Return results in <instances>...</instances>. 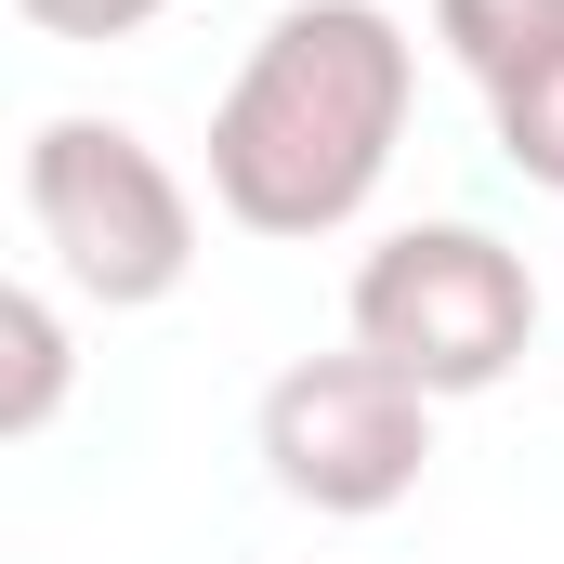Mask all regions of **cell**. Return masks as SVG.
I'll return each instance as SVG.
<instances>
[{"label": "cell", "mask_w": 564, "mask_h": 564, "mask_svg": "<svg viewBox=\"0 0 564 564\" xmlns=\"http://www.w3.org/2000/svg\"><path fill=\"white\" fill-rule=\"evenodd\" d=\"M433 26L473 66V93L499 119V158L564 197V0H433Z\"/></svg>", "instance_id": "obj_5"}, {"label": "cell", "mask_w": 564, "mask_h": 564, "mask_svg": "<svg viewBox=\"0 0 564 564\" xmlns=\"http://www.w3.org/2000/svg\"><path fill=\"white\" fill-rule=\"evenodd\" d=\"M26 13H53V26H93V40H106V26H144L158 0H26Z\"/></svg>", "instance_id": "obj_7"}, {"label": "cell", "mask_w": 564, "mask_h": 564, "mask_svg": "<svg viewBox=\"0 0 564 564\" xmlns=\"http://www.w3.org/2000/svg\"><path fill=\"white\" fill-rule=\"evenodd\" d=\"M408 132V26L381 0H289L210 106V197L250 237H328Z\"/></svg>", "instance_id": "obj_1"}, {"label": "cell", "mask_w": 564, "mask_h": 564, "mask_svg": "<svg viewBox=\"0 0 564 564\" xmlns=\"http://www.w3.org/2000/svg\"><path fill=\"white\" fill-rule=\"evenodd\" d=\"M26 210L93 302H171L197 263V197L132 119H53L26 144Z\"/></svg>", "instance_id": "obj_3"}, {"label": "cell", "mask_w": 564, "mask_h": 564, "mask_svg": "<svg viewBox=\"0 0 564 564\" xmlns=\"http://www.w3.org/2000/svg\"><path fill=\"white\" fill-rule=\"evenodd\" d=\"M539 341V289L486 224H408L355 263V355H381L421 394H486Z\"/></svg>", "instance_id": "obj_2"}, {"label": "cell", "mask_w": 564, "mask_h": 564, "mask_svg": "<svg viewBox=\"0 0 564 564\" xmlns=\"http://www.w3.org/2000/svg\"><path fill=\"white\" fill-rule=\"evenodd\" d=\"M66 381H79V355H66V315H53L40 289H13V276H0V446L53 421V408H66Z\"/></svg>", "instance_id": "obj_6"}, {"label": "cell", "mask_w": 564, "mask_h": 564, "mask_svg": "<svg viewBox=\"0 0 564 564\" xmlns=\"http://www.w3.org/2000/svg\"><path fill=\"white\" fill-rule=\"evenodd\" d=\"M263 459L302 512H394L433 459V394L381 355H302L263 381Z\"/></svg>", "instance_id": "obj_4"}]
</instances>
